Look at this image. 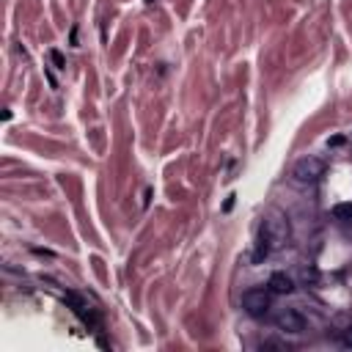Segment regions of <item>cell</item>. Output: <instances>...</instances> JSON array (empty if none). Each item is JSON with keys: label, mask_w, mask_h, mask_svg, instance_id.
<instances>
[{"label": "cell", "mask_w": 352, "mask_h": 352, "mask_svg": "<svg viewBox=\"0 0 352 352\" xmlns=\"http://www.w3.org/2000/svg\"><path fill=\"white\" fill-rule=\"evenodd\" d=\"M270 303H273V292L270 289H248L242 292V308L248 316H264L270 311Z\"/></svg>", "instance_id": "3"}, {"label": "cell", "mask_w": 352, "mask_h": 352, "mask_svg": "<svg viewBox=\"0 0 352 352\" xmlns=\"http://www.w3.org/2000/svg\"><path fill=\"white\" fill-rule=\"evenodd\" d=\"M305 316L300 314V311H294V308H284L278 316H275V327L281 330V333H292V336H300L303 330H305Z\"/></svg>", "instance_id": "4"}, {"label": "cell", "mask_w": 352, "mask_h": 352, "mask_svg": "<svg viewBox=\"0 0 352 352\" xmlns=\"http://www.w3.org/2000/svg\"><path fill=\"white\" fill-rule=\"evenodd\" d=\"M267 286H270L273 294H292L294 292V281L286 273H273L270 281H267Z\"/></svg>", "instance_id": "5"}, {"label": "cell", "mask_w": 352, "mask_h": 352, "mask_svg": "<svg viewBox=\"0 0 352 352\" xmlns=\"http://www.w3.org/2000/svg\"><path fill=\"white\" fill-rule=\"evenodd\" d=\"M66 300H69V303L75 305L72 311H75V314H77V316H80V319H83L86 325H97V316H94L91 305H86V303H83L80 297H75V294H66Z\"/></svg>", "instance_id": "6"}, {"label": "cell", "mask_w": 352, "mask_h": 352, "mask_svg": "<svg viewBox=\"0 0 352 352\" xmlns=\"http://www.w3.org/2000/svg\"><path fill=\"white\" fill-rule=\"evenodd\" d=\"M322 176H325V160H322V157H314V154L300 157V160L294 162V168H292V182L300 185V188L316 185Z\"/></svg>", "instance_id": "2"}, {"label": "cell", "mask_w": 352, "mask_h": 352, "mask_svg": "<svg viewBox=\"0 0 352 352\" xmlns=\"http://www.w3.org/2000/svg\"><path fill=\"white\" fill-rule=\"evenodd\" d=\"M289 237H292V229H289V223L284 218H264V223L259 226L256 248H253V264H262L275 251L286 248Z\"/></svg>", "instance_id": "1"}, {"label": "cell", "mask_w": 352, "mask_h": 352, "mask_svg": "<svg viewBox=\"0 0 352 352\" xmlns=\"http://www.w3.org/2000/svg\"><path fill=\"white\" fill-rule=\"evenodd\" d=\"M333 215H336L338 221H352V201H349V204H338V207H333Z\"/></svg>", "instance_id": "7"}, {"label": "cell", "mask_w": 352, "mask_h": 352, "mask_svg": "<svg viewBox=\"0 0 352 352\" xmlns=\"http://www.w3.org/2000/svg\"><path fill=\"white\" fill-rule=\"evenodd\" d=\"M50 58H53V64H55V69H66V61H64V55H61V50H50Z\"/></svg>", "instance_id": "8"}, {"label": "cell", "mask_w": 352, "mask_h": 352, "mask_svg": "<svg viewBox=\"0 0 352 352\" xmlns=\"http://www.w3.org/2000/svg\"><path fill=\"white\" fill-rule=\"evenodd\" d=\"M341 341H344V347H352V325L344 330V338H341Z\"/></svg>", "instance_id": "9"}]
</instances>
